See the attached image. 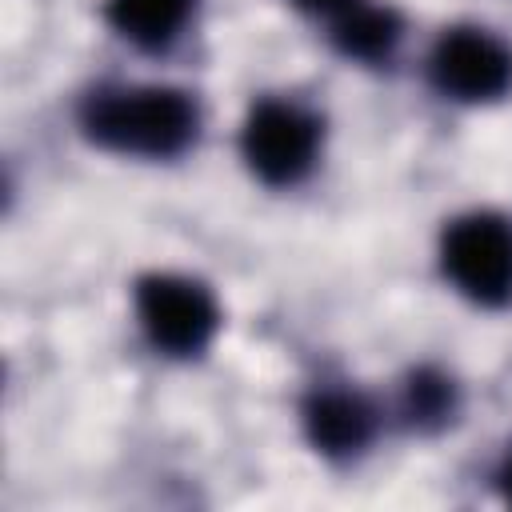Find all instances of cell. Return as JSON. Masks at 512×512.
Returning a JSON list of instances; mask_svg holds the SVG:
<instances>
[{"label":"cell","instance_id":"1","mask_svg":"<svg viewBox=\"0 0 512 512\" xmlns=\"http://www.w3.org/2000/svg\"><path fill=\"white\" fill-rule=\"evenodd\" d=\"M80 120L96 144L132 156H176L196 136V108L176 88L96 92Z\"/></svg>","mask_w":512,"mask_h":512},{"label":"cell","instance_id":"2","mask_svg":"<svg viewBox=\"0 0 512 512\" xmlns=\"http://www.w3.org/2000/svg\"><path fill=\"white\" fill-rule=\"evenodd\" d=\"M444 272L476 304L512 300V224L496 212H472L452 220L440 244Z\"/></svg>","mask_w":512,"mask_h":512},{"label":"cell","instance_id":"3","mask_svg":"<svg viewBox=\"0 0 512 512\" xmlns=\"http://www.w3.org/2000/svg\"><path fill=\"white\" fill-rule=\"evenodd\" d=\"M136 312L148 340L168 356L204 352L220 324L212 292L184 276H144L136 284Z\"/></svg>","mask_w":512,"mask_h":512},{"label":"cell","instance_id":"4","mask_svg":"<svg viewBox=\"0 0 512 512\" xmlns=\"http://www.w3.org/2000/svg\"><path fill=\"white\" fill-rule=\"evenodd\" d=\"M316 144H320V124L304 108L284 100L256 104L240 132L244 160L264 184L300 180L316 160Z\"/></svg>","mask_w":512,"mask_h":512},{"label":"cell","instance_id":"5","mask_svg":"<svg viewBox=\"0 0 512 512\" xmlns=\"http://www.w3.org/2000/svg\"><path fill=\"white\" fill-rule=\"evenodd\" d=\"M432 84L464 104L496 100L512 84V52L484 28H452L428 56Z\"/></svg>","mask_w":512,"mask_h":512},{"label":"cell","instance_id":"6","mask_svg":"<svg viewBox=\"0 0 512 512\" xmlns=\"http://www.w3.org/2000/svg\"><path fill=\"white\" fill-rule=\"evenodd\" d=\"M372 408L356 392H316L304 404V432L324 456H356L372 440Z\"/></svg>","mask_w":512,"mask_h":512},{"label":"cell","instance_id":"7","mask_svg":"<svg viewBox=\"0 0 512 512\" xmlns=\"http://www.w3.org/2000/svg\"><path fill=\"white\" fill-rule=\"evenodd\" d=\"M332 40L344 56H356V60H380L392 52V44L400 40V16L392 8H380V4H360V0H348L340 12H336V24H332Z\"/></svg>","mask_w":512,"mask_h":512},{"label":"cell","instance_id":"8","mask_svg":"<svg viewBox=\"0 0 512 512\" xmlns=\"http://www.w3.org/2000/svg\"><path fill=\"white\" fill-rule=\"evenodd\" d=\"M188 12L192 0H108V24L140 48H164Z\"/></svg>","mask_w":512,"mask_h":512},{"label":"cell","instance_id":"9","mask_svg":"<svg viewBox=\"0 0 512 512\" xmlns=\"http://www.w3.org/2000/svg\"><path fill=\"white\" fill-rule=\"evenodd\" d=\"M452 408H456V392H452V380L440 376L436 368H420L408 376L404 384V416L408 424L416 428H440L452 420Z\"/></svg>","mask_w":512,"mask_h":512},{"label":"cell","instance_id":"10","mask_svg":"<svg viewBox=\"0 0 512 512\" xmlns=\"http://www.w3.org/2000/svg\"><path fill=\"white\" fill-rule=\"evenodd\" d=\"M292 4H300V8H308V12H340L348 0H292Z\"/></svg>","mask_w":512,"mask_h":512},{"label":"cell","instance_id":"11","mask_svg":"<svg viewBox=\"0 0 512 512\" xmlns=\"http://www.w3.org/2000/svg\"><path fill=\"white\" fill-rule=\"evenodd\" d=\"M496 480H500V492L512 500V456L504 460V468H500V476H496Z\"/></svg>","mask_w":512,"mask_h":512}]
</instances>
